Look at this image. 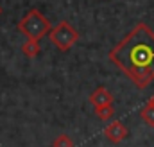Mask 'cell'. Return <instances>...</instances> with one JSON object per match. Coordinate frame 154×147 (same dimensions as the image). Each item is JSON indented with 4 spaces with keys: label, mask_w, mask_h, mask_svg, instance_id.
Listing matches in <instances>:
<instances>
[{
    "label": "cell",
    "mask_w": 154,
    "mask_h": 147,
    "mask_svg": "<svg viewBox=\"0 0 154 147\" xmlns=\"http://www.w3.org/2000/svg\"><path fill=\"white\" fill-rule=\"evenodd\" d=\"M108 58L138 90H145L154 81V31L143 22L136 23Z\"/></svg>",
    "instance_id": "cell-1"
},
{
    "label": "cell",
    "mask_w": 154,
    "mask_h": 147,
    "mask_svg": "<svg viewBox=\"0 0 154 147\" xmlns=\"http://www.w3.org/2000/svg\"><path fill=\"white\" fill-rule=\"evenodd\" d=\"M18 31L23 34L25 38H31V39H41L43 36H47L52 29L50 22L47 20V16L39 11V9H29L23 18L18 22Z\"/></svg>",
    "instance_id": "cell-2"
},
{
    "label": "cell",
    "mask_w": 154,
    "mask_h": 147,
    "mask_svg": "<svg viewBox=\"0 0 154 147\" xmlns=\"http://www.w3.org/2000/svg\"><path fill=\"white\" fill-rule=\"evenodd\" d=\"M48 39H50V43H52L57 50H61V52H68L77 41H79V33L75 31V27H74L70 22L61 20L56 27L50 29V33H48Z\"/></svg>",
    "instance_id": "cell-3"
},
{
    "label": "cell",
    "mask_w": 154,
    "mask_h": 147,
    "mask_svg": "<svg viewBox=\"0 0 154 147\" xmlns=\"http://www.w3.org/2000/svg\"><path fill=\"white\" fill-rule=\"evenodd\" d=\"M102 133H104V136H106L109 142H113V144H120V142H124V140L129 136L127 126H125L124 122H120V120H113L111 124H108Z\"/></svg>",
    "instance_id": "cell-4"
},
{
    "label": "cell",
    "mask_w": 154,
    "mask_h": 147,
    "mask_svg": "<svg viewBox=\"0 0 154 147\" xmlns=\"http://www.w3.org/2000/svg\"><path fill=\"white\" fill-rule=\"evenodd\" d=\"M88 101L93 104V106H104V104H113V93L108 90V88H104V86H99V88H95L91 93H90V97H88Z\"/></svg>",
    "instance_id": "cell-5"
},
{
    "label": "cell",
    "mask_w": 154,
    "mask_h": 147,
    "mask_svg": "<svg viewBox=\"0 0 154 147\" xmlns=\"http://www.w3.org/2000/svg\"><path fill=\"white\" fill-rule=\"evenodd\" d=\"M22 54L27 56L29 59H34V58L39 54L38 39H31V38H27V41H23V45H22Z\"/></svg>",
    "instance_id": "cell-6"
},
{
    "label": "cell",
    "mask_w": 154,
    "mask_h": 147,
    "mask_svg": "<svg viewBox=\"0 0 154 147\" xmlns=\"http://www.w3.org/2000/svg\"><path fill=\"white\" fill-rule=\"evenodd\" d=\"M95 115L99 120H109L115 115L113 104H104V106H95Z\"/></svg>",
    "instance_id": "cell-7"
},
{
    "label": "cell",
    "mask_w": 154,
    "mask_h": 147,
    "mask_svg": "<svg viewBox=\"0 0 154 147\" xmlns=\"http://www.w3.org/2000/svg\"><path fill=\"white\" fill-rule=\"evenodd\" d=\"M140 117H142V120H143L147 126L154 127V106H151V104H145V106L140 110Z\"/></svg>",
    "instance_id": "cell-8"
},
{
    "label": "cell",
    "mask_w": 154,
    "mask_h": 147,
    "mask_svg": "<svg viewBox=\"0 0 154 147\" xmlns=\"http://www.w3.org/2000/svg\"><path fill=\"white\" fill-rule=\"evenodd\" d=\"M52 147H74V140H72L68 135L61 133V135H57V136L54 138Z\"/></svg>",
    "instance_id": "cell-9"
},
{
    "label": "cell",
    "mask_w": 154,
    "mask_h": 147,
    "mask_svg": "<svg viewBox=\"0 0 154 147\" xmlns=\"http://www.w3.org/2000/svg\"><path fill=\"white\" fill-rule=\"evenodd\" d=\"M147 104H151V106H154V95L151 97V99H149V102H147Z\"/></svg>",
    "instance_id": "cell-10"
},
{
    "label": "cell",
    "mask_w": 154,
    "mask_h": 147,
    "mask_svg": "<svg viewBox=\"0 0 154 147\" xmlns=\"http://www.w3.org/2000/svg\"><path fill=\"white\" fill-rule=\"evenodd\" d=\"M0 14H2V7H0Z\"/></svg>",
    "instance_id": "cell-11"
}]
</instances>
